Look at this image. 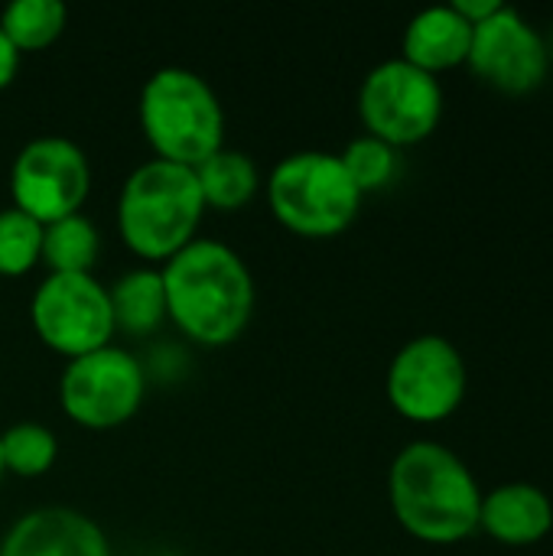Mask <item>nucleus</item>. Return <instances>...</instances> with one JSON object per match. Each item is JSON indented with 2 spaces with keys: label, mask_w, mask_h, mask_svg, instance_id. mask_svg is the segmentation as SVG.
Instances as JSON below:
<instances>
[{
  "label": "nucleus",
  "mask_w": 553,
  "mask_h": 556,
  "mask_svg": "<svg viewBox=\"0 0 553 556\" xmlns=\"http://www.w3.org/2000/svg\"><path fill=\"white\" fill-rule=\"evenodd\" d=\"M166 319L186 339L222 349L241 339L254 313V277L238 251L222 241L196 238L163 267Z\"/></svg>",
  "instance_id": "nucleus-1"
},
{
  "label": "nucleus",
  "mask_w": 553,
  "mask_h": 556,
  "mask_svg": "<svg viewBox=\"0 0 553 556\" xmlns=\"http://www.w3.org/2000/svg\"><path fill=\"white\" fill-rule=\"evenodd\" d=\"M388 498L398 525L424 544H460L479 531L482 489L443 443L404 446L388 472Z\"/></svg>",
  "instance_id": "nucleus-2"
},
{
  "label": "nucleus",
  "mask_w": 553,
  "mask_h": 556,
  "mask_svg": "<svg viewBox=\"0 0 553 556\" xmlns=\"http://www.w3.org/2000/svg\"><path fill=\"white\" fill-rule=\"evenodd\" d=\"M205 215L196 173L179 163L150 160L137 166L117 195V235L143 261H169L189 241Z\"/></svg>",
  "instance_id": "nucleus-3"
},
{
  "label": "nucleus",
  "mask_w": 553,
  "mask_h": 556,
  "mask_svg": "<svg viewBox=\"0 0 553 556\" xmlns=\"http://www.w3.org/2000/svg\"><path fill=\"white\" fill-rule=\"evenodd\" d=\"M140 127L156 160L196 169L225 147V111L212 85L179 65L156 68L140 88Z\"/></svg>",
  "instance_id": "nucleus-4"
},
{
  "label": "nucleus",
  "mask_w": 553,
  "mask_h": 556,
  "mask_svg": "<svg viewBox=\"0 0 553 556\" xmlns=\"http://www.w3.org/2000/svg\"><path fill=\"white\" fill-rule=\"evenodd\" d=\"M362 192L349 179L339 153L297 150L287 153L267 176V205L274 218L300 238L342 235L359 208Z\"/></svg>",
  "instance_id": "nucleus-5"
},
{
  "label": "nucleus",
  "mask_w": 553,
  "mask_h": 556,
  "mask_svg": "<svg viewBox=\"0 0 553 556\" xmlns=\"http://www.w3.org/2000/svg\"><path fill=\"white\" fill-rule=\"evenodd\" d=\"M359 117L365 134L394 150L414 147L433 137L443 121V85L401 55L388 59L365 75L359 88Z\"/></svg>",
  "instance_id": "nucleus-6"
},
{
  "label": "nucleus",
  "mask_w": 553,
  "mask_h": 556,
  "mask_svg": "<svg viewBox=\"0 0 553 556\" xmlns=\"http://www.w3.org/2000/svg\"><path fill=\"white\" fill-rule=\"evenodd\" d=\"M469 375L463 352L447 336H414L388 365L385 391L411 424H443L466 401Z\"/></svg>",
  "instance_id": "nucleus-7"
},
{
  "label": "nucleus",
  "mask_w": 553,
  "mask_h": 556,
  "mask_svg": "<svg viewBox=\"0 0 553 556\" xmlns=\"http://www.w3.org/2000/svg\"><path fill=\"white\" fill-rule=\"evenodd\" d=\"M147 394L140 362L117 345L95 349L65 365L59 378V404L65 417L85 430H114L134 420Z\"/></svg>",
  "instance_id": "nucleus-8"
},
{
  "label": "nucleus",
  "mask_w": 553,
  "mask_h": 556,
  "mask_svg": "<svg viewBox=\"0 0 553 556\" xmlns=\"http://www.w3.org/2000/svg\"><path fill=\"white\" fill-rule=\"evenodd\" d=\"M29 319L42 345L68 362L114 339L108 287L91 274H49L33 293Z\"/></svg>",
  "instance_id": "nucleus-9"
},
{
  "label": "nucleus",
  "mask_w": 553,
  "mask_h": 556,
  "mask_svg": "<svg viewBox=\"0 0 553 556\" xmlns=\"http://www.w3.org/2000/svg\"><path fill=\"white\" fill-rule=\"evenodd\" d=\"M91 189V166L85 150L68 137L29 140L10 166L13 208L39 225L78 215Z\"/></svg>",
  "instance_id": "nucleus-10"
},
{
  "label": "nucleus",
  "mask_w": 553,
  "mask_h": 556,
  "mask_svg": "<svg viewBox=\"0 0 553 556\" xmlns=\"http://www.w3.org/2000/svg\"><path fill=\"white\" fill-rule=\"evenodd\" d=\"M466 65L502 94H531L551 72V46L515 7H502L473 26Z\"/></svg>",
  "instance_id": "nucleus-11"
},
{
  "label": "nucleus",
  "mask_w": 553,
  "mask_h": 556,
  "mask_svg": "<svg viewBox=\"0 0 553 556\" xmlns=\"http://www.w3.org/2000/svg\"><path fill=\"white\" fill-rule=\"evenodd\" d=\"M0 556H111L104 531L72 508H36L13 521Z\"/></svg>",
  "instance_id": "nucleus-12"
},
{
  "label": "nucleus",
  "mask_w": 553,
  "mask_h": 556,
  "mask_svg": "<svg viewBox=\"0 0 553 556\" xmlns=\"http://www.w3.org/2000/svg\"><path fill=\"white\" fill-rule=\"evenodd\" d=\"M553 528V505L544 489L531 482H505L482 492L479 531L505 547L541 544Z\"/></svg>",
  "instance_id": "nucleus-13"
},
{
  "label": "nucleus",
  "mask_w": 553,
  "mask_h": 556,
  "mask_svg": "<svg viewBox=\"0 0 553 556\" xmlns=\"http://www.w3.org/2000/svg\"><path fill=\"white\" fill-rule=\"evenodd\" d=\"M473 46V26L453 10V3L420 10L401 39V59L427 75H440L466 65Z\"/></svg>",
  "instance_id": "nucleus-14"
},
{
  "label": "nucleus",
  "mask_w": 553,
  "mask_h": 556,
  "mask_svg": "<svg viewBox=\"0 0 553 556\" xmlns=\"http://www.w3.org/2000/svg\"><path fill=\"white\" fill-rule=\"evenodd\" d=\"M192 173H196L205 208H215V212H238L261 189L257 163L244 150H231V147L215 150Z\"/></svg>",
  "instance_id": "nucleus-15"
},
{
  "label": "nucleus",
  "mask_w": 553,
  "mask_h": 556,
  "mask_svg": "<svg viewBox=\"0 0 553 556\" xmlns=\"http://www.w3.org/2000/svg\"><path fill=\"white\" fill-rule=\"evenodd\" d=\"M108 300H111L114 332L150 336L166 319L163 277L153 267L127 270L121 280H114V287H108Z\"/></svg>",
  "instance_id": "nucleus-16"
},
{
  "label": "nucleus",
  "mask_w": 553,
  "mask_h": 556,
  "mask_svg": "<svg viewBox=\"0 0 553 556\" xmlns=\"http://www.w3.org/2000/svg\"><path fill=\"white\" fill-rule=\"evenodd\" d=\"M98 254H101V235L81 212L42 225L39 264H46L49 274H91Z\"/></svg>",
  "instance_id": "nucleus-17"
},
{
  "label": "nucleus",
  "mask_w": 553,
  "mask_h": 556,
  "mask_svg": "<svg viewBox=\"0 0 553 556\" xmlns=\"http://www.w3.org/2000/svg\"><path fill=\"white\" fill-rule=\"evenodd\" d=\"M65 23L68 10L62 0H13L0 13V29L20 55L49 49L65 33Z\"/></svg>",
  "instance_id": "nucleus-18"
},
{
  "label": "nucleus",
  "mask_w": 553,
  "mask_h": 556,
  "mask_svg": "<svg viewBox=\"0 0 553 556\" xmlns=\"http://www.w3.org/2000/svg\"><path fill=\"white\" fill-rule=\"evenodd\" d=\"M0 450H3V469L20 476V479H39L52 469L59 456L55 433L42 424H13L10 430L0 433Z\"/></svg>",
  "instance_id": "nucleus-19"
},
{
  "label": "nucleus",
  "mask_w": 553,
  "mask_h": 556,
  "mask_svg": "<svg viewBox=\"0 0 553 556\" xmlns=\"http://www.w3.org/2000/svg\"><path fill=\"white\" fill-rule=\"evenodd\" d=\"M349 179L355 182V189L362 195L368 192H381L394 182L398 176V150L372 134H362L355 137L342 153H339Z\"/></svg>",
  "instance_id": "nucleus-20"
},
{
  "label": "nucleus",
  "mask_w": 553,
  "mask_h": 556,
  "mask_svg": "<svg viewBox=\"0 0 553 556\" xmlns=\"http://www.w3.org/2000/svg\"><path fill=\"white\" fill-rule=\"evenodd\" d=\"M42 261V225L20 208H0V277H23Z\"/></svg>",
  "instance_id": "nucleus-21"
},
{
  "label": "nucleus",
  "mask_w": 553,
  "mask_h": 556,
  "mask_svg": "<svg viewBox=\"0 0 553 556\" xmlns=\"http://www.w3.org/2000/svg\"><path fill=\"white\" fill-rule=\"evenodd\" d=\"M505 3L502 0H456L453 10L469 23V26H479L482 20H489L492 13H499Z\"/></svg>",
  "instance_id": "nucleus-22"
},
{
  "label": "nucleus",
  "mask_w": 553,
  "mask_h": 556,
  "mask_svg": "<svg viewBox=\"0 0 553 556\" xmlns=\"http://www.w3.org/2000/svg\"><path fill=\"white\" fill-rule=\"evenodd\" d=\"M16 72H20V52L13 49V42L0 29V91L16 78Z\"/></svg>",
  "instance_id": "nucleus-23"
},
{
  "label": "nucleus",
  "mask_w": 553,
  "mask_h": 556,
  "mask_svg": "<svg viewBox=\"0 0 553 556\" xmlns=\"http://www.w3.org/2000/svg\"><path fill=\"white\" fill-rule=\"evenodd\" d=\"M7 476V469H3V450H0V479Z\"/></svg>",
  "instance_id": "nucleus-24"
}]
</instances>
